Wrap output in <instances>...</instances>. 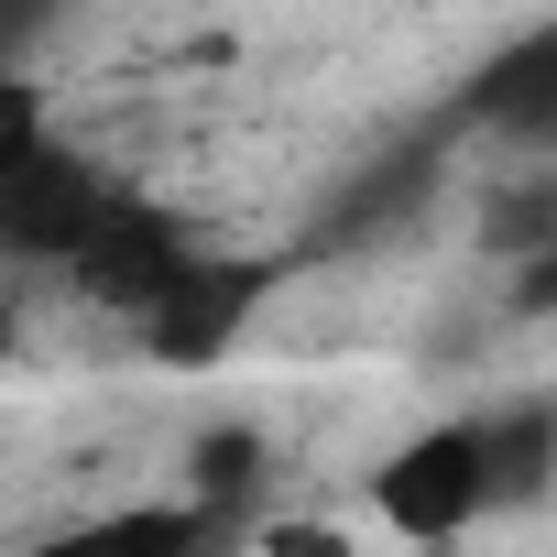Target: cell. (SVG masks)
Here are the masks:
<instances>
[{
    "label": "cell",
    "instance_id": "cell-6",
    "mask_svg": "<svg viewBox=\"0 0 557 557\" xmlns=\"http://www.w3.org/2000/svg\"><path fill=\"white\" fill-rule=\"evenodd\" d=\"M262 492H273V437H262L251 416L197 426V448H186V492H175V503H186L197 524H230V513L251 524V513H262Z\"/></svg>",
    "mask_w": 557,
    "mask_h": 557
},
{
    "label": "cell",
    "instance_id": "cell-9",
    "mask_svg": "<svg viewBox=\"0 0 557 557\" xmlns=\"http://www.w3.org/2000/svg\"><path fill=\"white\" fill-rule=\"evenodd\" d=\"M470 240L513 273V262H546L557 251V164H513V175H492L481 186V208H470Z\"/></svg>",
    "mask_w": 557,
    "mask_h": 557
},
{
    "label": "cell",
    "instance_id": "cell-8",
    "mask_svg": "<svg viewBox=\"0 0 557 557\" xmlns=\"http://www.w3.org/2000/svg\"><path fill=\"white\" fill-rule=\"evenodd\" d=\"M240 307H251V273H240V262H197L186 285L143 318V339H153L164 361H219V339L240 329Z\"/></svg>",
    "mask_w": 557,
    "mask_h": 557
},
{
    "label": "cell",
    "instance_id": "cell-7",
    "mask_svg": "<svg viewBox=\"0 0 557 557\" xmlns=\"http://www.w3.org/2000/svg\"><path fill=\"white\" fill-rule=\"evenodd\" d=\"M208 524L186 503H121V513H88V524H55V535H23L12 557H197Z\"/></svg>",
    "mask_w": 557,
    "mask_h": 557
},
{
    "label": "cell",
    "instance_id": "cell-4",
    "mask_svg": "<svg viewBox=\"0 0 557 557\" xmlns=\"http://www.w3.org/2000/svg\"><path fill=\"white\" fill-rule=\"evenodd\" d=\"M470 121L524 153V164H557V23H524L481 77H470Z\"/></svg>",
    "mask_w": 557,
    "mask_h": 557
},
{
    "label": "cell",
    "instance_id": "cell-3",
    "mask_svg": "<svg viewBox=\"0 0 557 557\" xmlns=\"http://www.w3.org/2000/svg\"><path fill=\"white\" fill-rule=\"evenodd\" d=\"M110 175L88 164V153H66V143H45V153H23V164H0V262H77V240L110 219Z\"/></svg>",
    "mask_w": 557,
    "mask_h": 557
},
{
    "label": "cell",
    "instance_id": "cell-2",
    "mask_svg": "<svg viewBox=\"0 0 557 557\" xmlns=\"http://www.w3.org/2000/svg\"><path fill=\"white\" fill-rule=\"evenodd\" d=\"M197 262H208V251H197L153 197H110V219H99V230L77 240V262H66V285H77L99 318H132V329H143Z\"/></svg>",
    "mask_w": 557,
    "mask_h": 557
},
{
    "label": "cell",
    "instance_id": "cell-1",
    "mask_svg": "<svg viewBox=\"0 0 557 557\" xmlns=\"http://www.w3.org/2000/svg\"><path fill=\"white\" fill-rule=\"evenodd\" d=\"M372 513H383L405 546H459V535L492 513L481 426H470V416H437V426L394 437V448H383V470H372Z\"/></svg>",
    "mask_w": 557,
    "mask_h": 557
},
{
    "label": "cell",
    "instance_id": "cell-11",
    "mask_svg": "<svg viewBox=\"0 0 557 557\" xmlns=\"http://www.w3.org/2000/svg\"><path fill=\"white\" fill-rule=\"evenodd\" d=\"M251 557H361V546H350V524L296 513V524H262V535H251Z\"/></svg>",
    "mask_w": 557,
    "mask_h": 557
},
{
    "label": "cell",
    "instance_id": "cell-10",
    "mask_svg": "<svg viewBox=\"0 0 557 557\" xmlns=\"http://www.w3.org/2000/svg\"><path fill=\"white\" fill-rule=\"evenodd\" d=\"M55 143V121H45V88L23 77V66H0V164H23V153H45Z\"/></svg>",
    "mask_w": 557,
    "mask_h": 557
},
{
    "label": "cell",
    "instance_id": "cell-12",
    "mask_svg": "<svg viewBox=\"0 0 557 557\" xmlns=\"http://www.w3.org/2000/svg\"><path fill=\"white\" fill-rule=\"evenodd\" d=\"M503 307H513V318H546V307H557V251H546V262H513Z\"/></svg>",
    "mask_w": 557,
    "mask_h": 557
},
{
    "label": "cell",
    "instance_id": "cell-13",
    "mask_svg": "<svg viewBox=\"0 0 557 557\" xmlns=\"http://www.w3.org/2000/svg\"><path fill=\"white\" fill-rule=\"evenodd\" d=\"M12 339H23V307H12V285H0V361H12Z\"/></svg>",
    "mask_w": 557,
    "mask_h": 557
},
{
    "label": "cell",
    "instance_id": "cell-5",
    "mask_svg": "<svg viewBox=\"0 0 557 557\" xmlns=\"http://www.w3.org/2000/svg\"><path fill=\"white\" fill-rule=\"evenodd\" d=\"M481 426V470H492V513H524L557 492V394H503L470 416Z\"/></svg>",
    "mask_w": 557,
    "mask_h": 557
}]
</instances>
